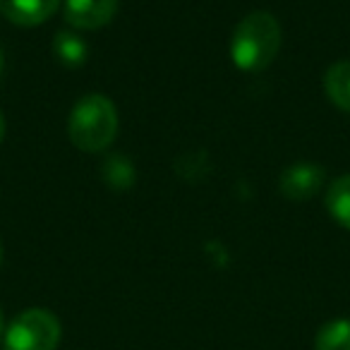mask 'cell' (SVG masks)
Returning a JSON list of instances; mask_svg holds the SVG:
<instances>
[{"mask_svg": "<svg viewBox=\"0 0 350 350\" xmlns=\"http://www.w3.org/2000/svg\"><path fill=\"white\" fill-rule=\"evenodd\" d=\"M281 49V25L271 12H250L230 36V58L243 72H262Z\"/></svg>", "mask_w": 350, "mask_h": 350, "instance_id": "6da1fadb", "label": "cell"}, {"mask_svg": "<svg viewBox=\"0 0 350 350\" xmlns=\"http://www.w3.org/2000/svg\"><path fill=\"white\" fill-rule=\"evenodd\" d=\"M317 350H350V319H334L324 324L314 340Z\"/></svg>", "mask_w": 350, "mask_h": 350, "instance_id": "30bf717a", "label": "cell"}, {"mask_svg": "<svg viewBox=\"0 0 350 350\" xmlns=\"http://www.w3.org/2000/svg\"><path fill=\"white\" fill-rule=\"evenodd\" d=\"M60 0H0V15L17 27H36L55 15Z\"/></svg>", "mask_w": 350, "mask_h": 350, "instance_id": "8992f818", "label": "cell"}, {"mask_svg": "<svg viewBox=\"0 0 350 350\" xmlns=\"http://www.w3.org/2000/svg\"><path fill=\"white\" fill-rule=\"evenodd\" d=\"M326 183V173L321 165L317 163H295L288 165L281 173V180H278V187H281L283 197L288 200H310L317 192L324 187Z\"/></svg>", "mask_w": 350, "mask_h": 350, "instance_id": "5b68a950", "label": "cell"}, {"mask_svg": "<svg viewBox=\"0 0 350 350\" xmlns=\"http://www.w3.org/2000/svg\"><path fill=\"white\" fill-rule=\"evenodd\" d=\"M3 65L5 63H3V51H0V75H3Z\"/></svg>", "mask_w": 350, "mask_h": 350, "instance_id": "7c38bea8", "label": "cell"}, {"mask_svg": "<svg viewBox=\"0 0 350 350\" xmlns=\"http://www.w3.org/2000/svg\"><path fill=\"white\" fill-rule=\"evenodd\" d=\"M3 137H5V118L0 113V142H3Z\"/></svg>", "mask_w": 350, "mask_h": 350, "instance_id": "8fae6325", "label": "cell"}, {"mask_svg": "<svg viewBox=\"0 0 350 350\" xmlns=\"http://www.w3.org/2000/svg\"><path fill=\"white\" fill-rule=\"evenodd\" d=\"M326 209L340 224L343 228L350 230V173L336 178L326 190Z\"/></svg>", "mask_w": 350, "mask_h": 350, "instance_id": "ba28073f", "label": "cell"}, {"mask_svg": "<svg viewBox=\"0 0 350 350\" xmlns=\"http://www.w3.org/2000/svg\"><path fill=\"white\" fill-rule=\"evenodd\" d=\"M68 132L79 151L98 154L113 144L118 135V111L103 94H87L70 113Z\"/></svg>", "mask_w": 350, "mask_h": 350, "instance_id": "7a4b0ae2", "label": "cell"}, {"mask_svg": "<svg viewBox=\"0 0 350 350\" xmlns=\"http://www.w3.org/2000/svg\"><path fill=\"white\" fill-rule=\"evenodd\" d=\"M60 321L49 310H25L8 326L5 350H55L60 343Z\"/></svg>", "mask_w": 350, "mask_h": 350, "instance_id": "3957f363", "label": "cell"}, {"mask_svg": "<svg viewBox=\"0 0 350 350\" xmlns=\"http://www.w3.org/2000/svg\"><path fill=\"white\" fill-rule=\"evenodd\" d=\"M324 92L340 111L350 113V60H340L326 70Z\"/></svg>", "mask_w": 350, "mask_h": 350, "instance_id": "52a82bcc", "label": "cell"}, {"mask_svg": "<svg viewBox=\"0 0 350 350\" xmlns=\"http://www.w3.org/2000/svg\"><path fill=\"white\" fill-rule=\"evenodd\" d=\"M0 262H3V247H0Z\"/></svg>", "mask_w": 350, "mask_h": 350, "instance_id": "5bb4252c", "label": "cell"}, {"mask_svg": "<svg viewBox=\"0 0 350 350\" xmlns=\"http://www.w3.org/2000/svg\"><path fill=\"white\" fill-rule=\"evenodd\" d=\"M0 334H3V312H0Z\"/></svg>", "mask_w": 350, "mask_h": 350, "instance_id": "4fadbf2b", "label": "cell"}, {"mask_svg": "<svg viewBox=\"0 0 350 350\" xmlns=\"http://www.w3.org/2000/svg\"><path fill=\"white\" fill-rule=\"evenodd\" d=\"M118 0H65L63 17L70 27L82 31L101 29L116 17Z\"/></svg>", "mask_w": 350, "mask_h": 350, "instance_id": "277c9868", "label": "cell"}, {"mask_svg": "<svg viewBox=\"0 0 350 350\" xmlns=\"http://www.w3.org/2000/svg\"><path fill=\"white\" fill-rule=\"evenodd\" d=\"M53 55L68 68H79L87 63L89 49L82 36L75 31H58L53 39Z\"/></svg>", "mask_w": 350, "mask_h": 350, "instance_id": "9c48e42d", "label": "cell"}]
</instances>
